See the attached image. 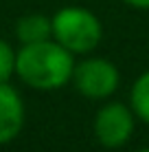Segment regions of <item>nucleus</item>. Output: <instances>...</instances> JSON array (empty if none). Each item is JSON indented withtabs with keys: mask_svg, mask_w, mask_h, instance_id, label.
I'll list each match as a JSON object with an SVG mask.
<instances>
[{
	"mask_svg": "<svg viewBox=\"0 0 149 152\" xmlns=\"http://www.w3.org/2000/svg\"><path fill=\"white\" fill-rule=\"evenodd\" d=\"M27 121L24 99L11 86V82H0V145H7L22 132Z\"/></svg>",
	"mask_w": 149,
	"mask_h": 152,
	"instance_id": "5",
	"label": "nucleus"
},
{
	"mask_svg": "<svg viewBox=\"0 0 149 152\" xmlns=\"http://www.w3.org/2000/svg\"><path fill=\"white\" fill-rule=\"evenodd\" d=\"M136 130V115L123 102H107L94 113L92 132L103 148L116 150L132 139Z\"/></svg>",
	"mask_w": 149,
	"mask_h": 152,
	"instance_id": "4",
	"label": "nucleus"
},
{
	"mask_svg": "<svg viewBox=\"0 0 149 152\" xmlns=\"http://www.w3.org/2000/svg\"><path fill=\"white\" fill-rule=\"evenodd\" d=\"M15 38L20 44H33V42H42L53 38V24H50V15L44 13H27L20 15L15 22Z\"/></svg>",
	"mask_w": 149,
	"mask_h": 152,
	"instance_id": "6",
	"label": "nucleus"
},
{
	"mask_svg": "<svg viewBox=\"0 0 149 152\" xmlns=\"http://www.w3.org/2000/svg\"><path fill=\"white\" fill-rule=\"evenodd\" d=\"M50 24L53 40H57L73 55H88L103 40V24L99 15L86 7H61L50 15Z\"/></svg>",
	"mask_w": 149,
	"mask_h": 152,
	"instance_id": "2",
	"label": "nucleus"
},
{
	"mask_svg": "<svg viewBox=\"0 0 149 152\" xmlns=\"http://www.w3.org/2000/svg\"><path fill=\"white\" fill-rule=\"evenodd\" d=\"M130 106L136 119L149 126V69L134 80L130 91Z\"/></svg>",
	"mask_w": 149,
	"mask_h": 152,
	"instance_id": "7",
	"label": "nucleus"
},
{
	"mask_svg": "<svg viewBox=\"0 0 149 152\" xmlns=\"http://www.w3.org/2000/svg\"><path fill=\"white\" fill-rule=\"evenodd\" d=\"M75 69V55L48 38L33 44H22L15 51V75L33 91H59L70 84Z\"/></svg>",
	"mask_w": 149,
	"mask_h": 152,
	"instance_id": "1",
	"label": "nucleus"
},
{
	"mask_svg": "<svg viewBox=\"0 0 149 152\" xmlns=\"http://www.w3.org/2000/svg\"><path fill=\"white\" fill-rule=\"evenodd\" d=\"M15 75V49L0 38V82H11Z\"/></svg>",
	"mask_w": 149,
	"mask_h": 152,
	"instance_id": "8",
	"label": "nucleus"
},
{
	"mask_svg": "<svg viewBox=\"0 0 149 152\" xmlns=\"http://www.w3.org/2000/svg\"><path fill=\"white\" fill-rule=\"evenodd\" d=\"M127 7L132 9H140V11H149V0H123Z\"/></svg>",
	"mask_w": 149,
	"mask_h": 152,
	"instance_id": "9",
	"label": "nucleus"
},
{
	"mask_svg": "<svg viewBox=\"0 0 149 152\" xmlns=\"http://www.w3.org/2000/svg\"><path fill=\"white\" fill-rule=\"evenodd\" d=\"M70 84L75 86V91L81 97L101 102V99H110L119 91L121 73L114 62L99 57V55H90L79 62L75 60Z\"/></svg>",
	"mask_w": 149,
	"mask_h": 152,
	"instance_id": "3",
	"label": "nucleus"
},
{
	"mask_svg": "<svg viewBox=\"0 0 149 152\" xmlns=\"http://www.w3.org/2000/svg\"><path fill=\"white\" fill-rule=\"evenodd\" d=\"M136 152H149V148H140V150H136Z\"/></svg>",
	"mask_w": 149,
	"mask_h": 152,
	"instance_id": "10",
	"label": "nucleus"
}]
</instances>
